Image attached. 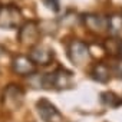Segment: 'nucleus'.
Here are the masks:
<instances>
[{"mask_svg":"<svg viewBox=\"0 0 122 122\" xmlns=\"http://www.w3.org/2000/svg\"><path fill=\"white\" fill-rule=\"evenodd\" d=\"M68 56L72 62L78 66L86 65L91 60V52L89 47L86 46V43L81 42V40H72L68 46Z\"/></svg>","mask_w":122,"mask_h":122,"instance_id":"7ed1b4c3","label":"nucleus"},{"mask_svg":"<svg viewBox=\"0 0 122 122\" xmlns=\"http://www.w3.org/2000/svg\"><path fill=\"white\" fill-rule=\"evenodd\" d=\"M85 25L93 30V32H105L109 30L111 26V17H102L98 15H86L85 16Z\"/></svg>","mask_w":122,"mask_h":122,"instance_id":"1a4fd4ad","label":"nucleus"},{"mask_svg":"<svg viewBox=\"0 0 122 122\" xmlns=\"http://www.w3.org/2000/svg\"><path fill=\"white\" fill-rule=\"evenodd\" d=\"M42 2L47 9H50L55 13H57L60 10V0H42Z\"/></svg>","mask_w":122,"mask_h":122,"instance_id":"f8f14e48","label":"nucleus"},{"mask_svg":"<svg viewBox=\"0 0 122 122\" xmlns=\"http://www.w3.org/2000/svg\"><path fill=\"white\" fill-rule=\"evenodd\" d=\"M53 49L45 46V45H35L30 47L29 57L33 60L36 65H49L53 60Z\"/></svg>","mask_w":122,"mask_h":122,"instance_id":"39448f33","label":"nucleus"},{"mask_svg":"<svg viewBox=\"0 0 122 122\" xmlns=\"http://www.w3.org/2000/svg\"><path fill=\"white\" fill-rule=\"evenodd\" d=\"M40 29L35 22H27L19 29V39L22 43H36Z\"/></svg>","mask_w":122,"mask_h":122,"instance_id":"6e6552de","label":"nucleus"},{"mask_svg":"<svg viewBox=\"0 0 122 122\" xmlns=\"http://www.w3.org/2000/svg\"><path fill=\"white\" fill-rule=\"evenodd\" d=\"M119 17H121V20H122V12H121V15H119Z\"/></svg>","mask_w":122,"mask_h":122,"instance_id":"2eb2a0df","label":"nucleus"},{"mask_svg":"<svg viewBox=\"0 0 122 122\" xmlns=\"http://www.w3.org/2000/svg\"><path fill=\"white\" fill-rule=\"evenodd\" d=\"M101 101H102V103H105L108 106H119L122 103L119 96L115 95L113 92H103V93H101Z\"/></svg>","mask_w":122,"mask_h":122,"instance_id":"9b49d317","label":"nucleus"},{"mask_svg":"<svg viewBox=\"0 0 122 122\" xmlns=\"http://www.w3.org/2000/svg\"><path fill=\"white\" fill-rule=\"evenodd\" d=\"M71 78L72 72L66 71L65 68H57L56 71L46 73L40 78V86L43 89H65L71 86Z\"/></svg>","mask_w":122,"mask_h":122,"instance_id":"f257e3e1","label":"nucleus"},{"mask_svg":"<svg viewBox=\"0 0 122 122\" xmlns=\"http://www.w3.org/2000/svg\"><path fill=\"white\" fill-rule=\"evenodd\" d=\"M36 109L45 122H63L65 121L63 115L59 112V109L46 98H42L36 102Z\"/></svg>","mask_w":122,"mask_h":122,"instance_id":"20e7f679","label":"nucleus"},{"mask_svg":"<svg viewBox=\"0 0 122 122\" xmlns=\"http://www.w3.org/2000/svg\"><path fill=\"white\" fill-rule=\"evenodd\" d=\"M22 20V13L16 6H0V26L6 27H16Z\"/></svg>","mask_w":122,"mask_h":122,"instance_id":"423d86ee","label":"nucleus"},{"mask_svg":"<svg viewBox=\"0 0 122 122\" xmlns=\"http://www.w3.org/2000/svg\"><path fill=\"white\" fill-rule=\"evenodd\" d=\"M25 99V91L20 85H9L5 89L3 93V106L7 111H16L22 106Z\"/></svg>","mask_w":122,"mask_h":122,"instance_id":"f03ea898","label":"nucleus"},{"mask_svg":"<svg viewBox=\"0 0 122 122\" xmlns=\"http://www.w3.org/2000/svg\"><path fill=\"white\" fill-rule=\"evenodd\" d=\"M91 75H92V78H93L95 81H98V82H101V83H106V82H109V79H111V71H109V68H108L105 63H98V65H95L93 69H92V72H91Z\"/></svg>","mask_w":122,"mask_h":122,"instance_id":"9d476101","label":"nucleus"},{"mask_svg":"<svg viewBox=\"0 0 122 122\" xmlns=\"http://www.w3.org/2000/svg\"><path fill=\"white\" fill-rule=\"evenodd\" d=\"M12 68H13V72L20 76H29L36 72V63L29 56H25V55H19L13 59Z\"/></svg>","mask_w":122,"mask_h":122,"instance_id":"0eeeda50","label":"nucleus"},{"mask_svg":"<svg viewBox=\"0 0 122 122\" xmlns=\"http://www.w3.org/2000/svg\"><path fill=\"white\" fill-rule=\"evenodd\" d=\"M113 72H115V75H116L119 79H122V59L113 66Z\"/></svg>","mask_w":122,"mask_h":122,"instance_id":"4468645a","label":"nucleus"},{"mask_svg":"<svg viewBox=\"0 0 122 122\" xmlns=\"http://www.w3.org/2000/svg\"><path fill=\"white\" fill-rule=\"evenodd\" d=\"M115 55L122 59V39L115 40Z\"/></svg>","mask_w":122,"mask_h":122,"instance_id":"ddd939ff","label":"nucleus"}]
</instances>
